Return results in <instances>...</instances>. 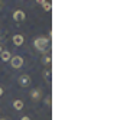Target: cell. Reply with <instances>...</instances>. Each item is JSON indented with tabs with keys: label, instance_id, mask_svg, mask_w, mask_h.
Wrapping results in <instances>:
<instances>
[{
	"label": "cell",
	"instance_id": "9",
	"mask_svg": "<svg viewBox=\"0 0 123 120\" xmlns=\"http://www.w3.org/2000/svg\"><path fill=\"white\" fill-rule=\"evenodd\" d=\"M13 107H15V110H22L23 108V101L22 100H15L13 101Z\"/></svg>",
	"mask_w": 123,
	"mask_h": 120
},
{
	"label": "cell",
	"instance_id": "17",
	"mask_svg": "<svg viewBox=\"0 0 123 120\" xmlns=\"http://www.w3.org/2000/svg\"><path fill=\"white\" fill-rule=\"evenodd\" d=\"M0 120H7V119H0Z\"/></svg>",
	"mask_w": 123,
	"mask_h": 120
},
{
	"label": "cell",
	"instance_id": "14",
	"mask_svg": "<svg viewBox=\"0 0 123 120\" xmlns=\"http://www.w3.org/2000/svg\"><path fill=\"white\" fill-rule=\"evenodd\" d=\"M2 96H3V88L0 87V97H2Z\"/></svg>",
	"mask_w": 123,
	"mask_h": 120
},
{
	"label": "cell",
	"instance_id": "8",
	"mask_svg": "<svg viewBox=\"0 0 123 120\" xmlns=\"http://www.w3.org/2000/svg\"><path fill=\"white\" fill-rule=\"evenodd\" d=\"M38 3H41V6L43 7V10H46V12H51L52 6H51V3H49V2H43V0H39Z\"/></svg>",
	"mask_w": 123,
	"mask_h": 120
},
{
	"label": "cell",
	"instance_id": "2",
	"mask_svg": "<svg viewBox=\"0 0 123 120\" xmlns=\"http://www.w3.org/2000/svg\"><path fill=\"white\" fill-rule=\"evenodd\" d=\"M10 65L13 67V68H20L22 65H23V58L22 56H19V55H15V56H12L10 58Z\"/></svg>",
	"mask_w": 123,
	"mask_h": 120
},
{
	"label": "cell",
	"instance_id": "11",
	"mask_svg": "<svg viewBox=\"0 0 123 120\" xmlns=\"http://www.w3.org/2000/svg\"><path fill=\"white\" fill-rule=\"evenodd\" d=\"M49 72H51V71H43V72H42V75H43V78H45V77H46V78H48V77H49V75H51V74H49Z\"/></svg>",
	"mask_w": 123,
	"mask_h": 120
},
{
	"label": "cell",
	"instance_id": "1",
	"mask_svg": "<svg viewBox=\"0 0 123 120\" xmlns=\"http://www.w3.org/2000/svg\"><path fill=\"white\" fill-rule=\"evenodd\" d=\"M48 43H49V39H48V38H45V36L36 38V39L33 41V46H35L38 51H45V49H46V46H48Z\"/></svg>",
	"mask_w": 123,
	"mask_h": 120
},
{
	"label": "cell",
	"instance_id": "3",
	"mask_svg": "<svg viewBox=\"0 0 123 120\" xmlns=\"http://www.w3.org/2000/svg\"><path fill=\"white\" fill-rule=\"evenodd\" d=\"M13 19H15L16 22H23V20L26 19V15H25L23 10H15V12H13Z\"/></svg>",
	"mask_w": 123,
	"mask_h": 120
},
{
	"label": "cell",
	"instance_id": "12",
	"mask_svg": "<svg viewBox=\"0 0 123 120\" xmlns=\"http://www.w3.org/2000/svg\"><path fill=\"white\" fill-rule=\"evenodd\" d=\"M46 104H48V106H51V98H49V97L46 98Z\"/></svg>",
	"mask_w": 123,
	"mask_h": 120
},
{
	"label": "cell",
	"instance_id": "15",
	"mask_svg": "<svg viewBox=\"0 0 123 120\" xmlns=\"http://www.w3.org/2000/svg\"><path fill=\"white\" fill-rule=\"evenodd\" d=\"M3 52V48H2V45H0V54H2Z\"/></svg>",
	"mask_w": 123,
	"mask_h": 120
},
{
	"label": "cell",
	"instance_id": "7",
	"mask_svg": "<svg viewBox=\"0 0 123 120\" xmlns=\"http://www.w3.org/2000/svg\"><path fill=\"white\" fill-rule=\"evenodd\" d=\"M0 56H2V61H5V62L10 61V58H12V55H10L9 51H3L2 54H0Z\"/></svg>",
	"mask_w": 123,
	"mask_h": 120
},
{
	"label": "cell",
	"instance_id": "5",
	"mask_svg": "<svg viewBox=\"0 0 123 120\" xmlns=\"http://www.w3.org/2000/svg\"><path fill=\"white\" fill-rule=\"evenodd\" d=\"M19 84H20L22 87H29V84H31V77H29L28 74L20 75V77H19Z\"/></svg>",
	"mask_w": 123,
	"mask_h": 120
},
{
	"label": "cell",
	"instance_id": "4",
	"mask_svg": "<svg viewBox=\"0 0 123 120\" xmlns=\"http://www.w3.org/2000/svg\"><path fill=\"white\" fill-rule=\"evenodd\" d=\"M12 41H13V45H16V46H22L23 42H25V36L20 35V33H18V35H15V36L12 38Z\"/></svg>",
	"mask_w": 123,
	"mask_h": 120
},
{
	"label": "cell",
	"instance_id": "16",
	"mask_svg": "<svg viewBox=\"0 0 123 120\" xmlns=\"http://www.w3.org/2000/svg\"><path fill=\"white\" fill-rule=\"evenodd\" d=\"M2 7H3V3H2V2H0V9H2Z\"/></svg>",
	"mask_w": 123,
	"mask_h": 120
},
{
	"label": "cell",
	"instance_id": "6",
	"mask_svg": "<svg viewBox=\"0 0 123 120\" xmlns=\"http://www.w3.org/2000/svg\"><path fill=\"white\" fill-rule=\"evenodd\" d=\"M41 96H42V90H41V88H36V90H33V91L31 93V98H32V100H35V101H36V100H39V98H41Z\"/></svg>",
	"mask_w": 123,
	"mask_h": 120
},
{
	"label": "cell",
	"instance_id": "13",
	"mask_svg": "<svg viewBox=\"0 0 123 120\" xmlns=\"http://www.w3.org/2000/svg\"><path fill=\"white\" fill-rule=\"evenodd\" d=\"M20 120H31V117H28V116H25V117H22Z\"/></svg>",
	"mask_w": 123,
	"mask_h": 120
},
{
	"label": "cell",
	"instance_id": "10",
	"mask_svg": "<svg viewBox=\"0 0 123 120\" xmlns=\"http://www.w3.org/2000/svg\"><path fill=\"white\" fill-rule=\"evenodd\" d=\"M42 62H43V64H46V65H49V64H51V56L43 58V59H42Z\"/></svg>",
	"mask_w": 123,
	"mask_h": 120
}]
</instances>
